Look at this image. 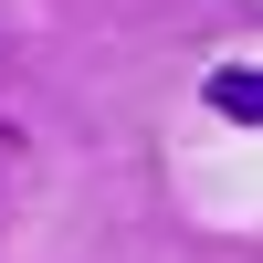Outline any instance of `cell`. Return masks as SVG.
Returning <instances> with one entry per match:
<instances>
[{"instance_id":"cell-1","label":"cell","mask_w":263,"mask_h":263,"mask_svg":"<svg viewBox=\"0 0 263 263\" xmlns=\"http://www.w3.org/2000/svg\"><path fill=\"white\" fill-rule=\"evenodd\" d=\"M211 116H232V126H263V63H211Z\"/></svg>"}]
</instances>
